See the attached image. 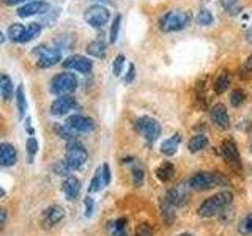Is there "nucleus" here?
<instances>
[{"instance_id": "43", "label": "nucleus", "mask_w": 252, "mask_h": 236, "mask_svg": "<svg viewBox=\"0 0 252 236\" xmlns=\"http://www.w3.org/2000/svg\"><path fill=\"white\" fill-rule=\"evenodd\" d=\"M224 8L228 13H236L238 11V5H236V0H222Z\"/></svg>"}, {"instance_id": "27", "label": "nucleus", "mask_w": 252, "mask_h": 236, "mask_svg": "<svg viewBox=\"0 0 252 236\" xmlns=\"http://www.w3.org/2000/svg\"><path fill=\"white\" fill-rule=\"evenodd\" d=\"M55 132L60 139H65L66 142L77 140V132L74 129H71L68 124H55Z\"/></svg>"}, {"instance_id": "45", "label": "nucleus", "mask_w": 252, "mask_h": 236, "mask_svg": "<svg viewBox=\"0 0 252 236\" xmlns=\"http://www.w3.org/2000/svg\"><path fill=\"white\" fill-rule=\"evenodd\" d=\"M134 73H136V68H134V65L131 63V65H129V69H128V74H126V77H125V82H126V84L132 82V79H134Z\"/></svg>"}, {"instance_id": "8", "label": "nucleus", "mask_w": 252, "mask_h": 236, "mask_svg": "<svg viewBox=\"0 0 252 236\" xmlns=\"http://www.w3.org/2000/svg\"><path fill=\"white\" fill-rule=\"evenodd\" d=\"M109 18H110V11L102 5H92L87 8L84 13L85 22L89 24V26L96 27V29L104 26V24L109 21Z\"/></svg>"}, {"instance_id": "34", "label": "nucleus", "mask_w": 252, "mask_h": 236, "mask_svg": "<svg viewBox=\"0 0 252 236\" xmlns=\"http://www.w3.org/2000/svg\"><path fill=\"white\" fill-rule=\"evenodd\" d=\"M102 187V178H101V167L94 172V177L92 178L90 181V186H89V194H93V192H98L99 189Z\"/></svg>"}, {"instance_id": "32", "label": "nucleus", "mask_w": 252, "mask_h": 236, "mask_svg": "<svg viewBox=\"0 0 252 236\" xmlns=\"http://www.w3.org/2000/svg\"><path fill=\"white\" fill-rule=\"evenodd\" d=\"M246 101V91L241 90V88H235L230 93V104L233 107H240L243 106V102Z\"/></svg>"}, {"instance_id": "2", "label": "nucleus", "mask_w": 252, "mask_h": 236, "mask_svg": "<svg viewBox=\"0 0 252 236\" xmlns=\"http://www.w3.org/2000/svg\"><path fill=\"white\" fill-rule=\"evenodd\" d=\"M192 16L189 11L185 10H173L164 13L159 18V29L164 33H172V31H180L183 30L189 22H191Z\"/></svg>"}, {"instance_id": "47", "label": "nucleus", "mask_w": 252, "mask_h": 236, "mask_svg": "<svg viewBox=\"0 0 252 236\" xmlns=\"http://www.w3.org/2000/svg\"><path fill=\"white\" fill-rule=\"evenodd\" d=\"M6 220V211L3 208H0V225H3Z\"/></svg>"}, {"instance_id": "30", "label": "nucleus", "mask_w": 252, "mask_h": 236, "mask_svg": "<svg viewBox=\"0 0 252 236\" xmlns=\"http://www.w3.org/2000/svg\"><path fill=\"white\" fill-rule=\"evenodd\" d=\"M131 178H132V184L134 187H140L144 184V179H145V172L140 165H134L131 169Z\"/></svg>"}, {"instance_id": "6", "label": "nucleus", "mask_w": 252, "mask_h": 236, "mask_svg": "<svg viewBox=\"0 0 252 236\" xmlns=\"http://www.w3.org/2000/svg\"><path fill=\"white\" fill-rule=\"evenodd\" d=\"M49 88L57 96H66L77 88V77L73 73H60L51 81Z\"/></svg>"}, {"instance_id": "42", "label": "nucleus", "mask_w": 252, "mask_h": 236, "mask_svg": "<svg viewBox=\"0 0 252 236\" xmlns=\"http://www.w3.org/2000/svg\"><path fill=\"white\" fill-rule=\"evenodd\" d=\"M84 203H85V216H87V217H90V216L93 214L94 202H93L92 197H87V199L84 200Z\"/></svg>"}, {"instance_id": "40", "label": "nucleus", "mask_w": 252, "mask_h": 236, "mask_svg": "<svg viewBox=\"0 0 252 236\" xmlns=\"http://www.w3.org/2000/svg\"><path fill=\"white\" fill-rule=\"evenodd\" d=\"M134 236H153V228L148 224H139Z\"/></svg>"}, {"instance_id": "17", "label": "nucleus", "mask_w": 252, "mask_h": 236, "mask_svg": "<svg viewBox=\"0 0 252 236\" xmlns=\"http://www.w3.org/2000/svg\"><path fill=\"white\" fill-rule=\"evenodd\" d=\"M18 161V151L13 144H8V142H3L0 144V165L2 167H11V165L16 164Z\"/></svg>"}, {"instance_id": "19", "label": "nucleus", "mask_w": 252, "mask_h": 236, "mask_svg": "<svg viewBox=\"0 0 252 236\" xmlns=\"http://www.w3.org/2000/svg\"><path fill=\"white\" fill-rule=\"evenodd\" d=\"M175 208L172 203H169L167 200H161V217H162V222L164 225H172L173 222H175L177 219V212H175Z\"/></svg>"}, {"instance_id": "33", "label": "nucleus", "mask_w": 252, "mask_h": 236, "mask_svg": "<svg viewBox=\"0 0 252 236\" xmlns=\"http://www.w3.org/2000/svg\"><path fill=\"white\" fill-rule=\"evenodd\" d=\"M238 232L243 236H252V214L246 216L241 220V224L238 225Z\"/></svg>"}, {"instance_id": "41", "label": "nucleus", "mask_w": 252, "mask_h": 236, "mask_svg": "<svg viewBox=\"0 0 252 236\" xmlns=\"http://www.w3.org/2000/svg\"><path fill=\"white\" fill-rule=\"evenodd\" d=\"M101 178H102V187L107 186L110 183V169H109V164H102V167H101Z\"/></svg>"}, {"instance_id": "26", "label": "nucleus", "mask_w": 252, "mask_h": 236, "mask_svg": "<svg viewBox=\"0 0 252 236\" xmlns=\"http://www.w3.org/2000/svg\"><path fill=\"white\" fill-rule=\"evenodd\" d=\"M0 94L3 101H10L13 98V81L6 74H0Z\"/></svg>"}, {"instance_id": "22", "label": "nucleus", "mask_w": 252, "mask_h": 236, "mask_svg": "<svg viewBox=\"0 0 252 236\" xmlns=\"http://www.w3.org/2000/svg\"><path fill=\"white\" fill-rule=\"evenodd\" d=\"M207 147H208V137L205 134H197V136H194L188 142V149L191 153H199Z\"/></svg>"}, {"instance_id": "51", "label": "nucleus", "mask_w": 252, "mask_h": 236, "mask_svg": "<svg viewBox=\"0 0 252 236\" xmlns=\"http://www.w3.org/2000/svg\"><path fill=\"white\" fill-rule=\"evenodd\" d=\"M178 236H194V235H191V233H181V235H178Z\"/></svg>"}, {"instance_id": "31", "label": "nucleus", "mask_w": 252, "mask_h": 236, "mask_svg": "<svg viewBox=\"0 0 252 236\" xmlns=\"http://www.w3.org/2000/svg\"><path fill=\"white\" fill-rule=\"evenodd\" d=\"M24 26H21V24H13V26L8 27V38L11 39L13 43H19L21 41V36L24 33Z\"/></svg>"}, {"instance_id": "52", "label": "nucleus", "mask_w": 252, "mask_h": 236, "mask_svg": "<svg viewBox=\"0 0 252 236\" xmlns=\"http://www.w3.org/2000/svg\"><path fill=\"white\" fill-rule=\"evenodd\" d=\"M251 151H252V142H251Z\"/></svg>"}, {"instance_id": "37", "label": "nucleus", "mask_w": 252, "mask_h": 236, "mask_svg": "<svg viewBox=\"0 0 252 236\" xmlns=\"http://www.w3.org/2000/svg\"><path fill=\"white\" fill-rule=\"evenodd\" d=\"M26 148H27V153H29V161L32 162V161H33L35 154L38 153V140L35 137H29Z\"/></svg>"}, {"instance_id": "29", "label": "nucleus", "mask_w": 252, "mask_h": 236, "mask_svg": "<svg viewBox=\"0 0 252 236\" xmlns=\"http://www.w3.org/2000/svg\"><path fill=\"white\" fill-rule=\"evenodd\" d=\"M228 85H230V77H228L227 71H222V73H220L218 76V79L215 81V91L218 94H222L224 91H227Z\"/></svg>"}, {"instance_id": "13", "label": "nucleus", "mask_w": 252, "mask_h": 236, "mask_svg": "<svg viewBox=\"0 0 252 236\" xmlns=\"http://www.w3.org/2000/svg\"><path fill=\"white\" fill-rule=\"evenodd\" d=\"M63 217H65V211H63V208L59 206V205H52V206L46 208L43 211L41 224L44 228H52L57 225Z\"/></svg>"}, {"instance_id": "35", "label": "nucleus", "mask_w": 252, "mask_h": 236, "mask_svg": "<svg viewBox=\"0 0 252 236\" xmlns=\"http://www.w3.org/2000/svg\"><path fill=\"white\" fill-rule=\"evenodd\" d=\"M197 22H199L200 26H210V24L215 22V18H213L210 10L203 8V10H200V13L197 14Z\"/></svg>"}, {"instance_id": "3", "label": "nucleus", "mask_w": 252, "mask_h": 236, "mask_svg": "<svg viewBox=\"0 0 252 236\" xmlns=\"http://www.w3.org/2000/svg\"><path fill=\"white\" fill-rule=\"evenodd\" d=\"M227 181L225 178L220 177V173H211V172H199L195 173L194 177H191L189 179V187L191 191H197V192H202V191H208V189L219 186V184H225Z\"/></svg>"}, {"instance_id": "25", "label": "nucleus", "mask_w": 252, "mask_h": 236, "mask_svg": "<svg viewBox=\"0 0 252 236\" xmlns=\"http://www.w3.org/2000/svg\"><path fill=\"white\" fill-rule=\"evenodd\" d=\"M87 54L92 55V57L102 59L106 55V43L101 41V39H94V41L87 44Z\"/></svg>"}, {"instance_id": "5", "label": "nucleus", "mask_w": 252, "mask_h": 236, "mask_svg": "<svg viewBox=\"0 0 252 236\" xmlns=\"http://www.w3.org/2000/svg\"><path fill=\"white\" fill-rule=\"evenodd\" d=\"M89 159V153L79 140H71L66 144L65 162L69 165L71 170H77L84 167V164Z\"/></svg>"}, {"instance_id": "28", "label": "nucleus", "mask_w": 252, "mask_h": 236, "mask_svg": "<svg viewBox=\"0 0 252 236\" xmlns=\"http://www.w3.org/2000/svg\"><path fill=\"white\" fill-rule=\"evenodd\" d=\"M16 104H18V112H19V118L22 120L24 115H26L27 110V101H26V93H24V87L18 85L16 88Z\"/></svg>"}, {"instance_id": "20", "label": "nucleus", "mask_w": 252, "mask_h": 236, "mask_svg": "<svg viewBox=\"0 0 252 236\" xmlns=\"http://www.w3.org/2000/svg\"><path fill=\"white\" fill-rule=\"evenodd\" d=\"M180 142H181V134L177 132V134H173V136L167 140H164L162 142V145H161V153L164 156H173L177 153V149L180 147Z\"/></svg>"}, {"instance_id": "50", "label": "nucleus", "mask_w": 252, "mask_h": 236, "mask_svg": "<svg viewBox=\"0 0 252 236\" xmlns=\"http://www.w3.org/2000/svg\"><path fill=\"white\" fill-rule=\"evenodd\" d=\"M5 41V35L2 33V30H0V44H2Z\"/></svg>"}, {"instance_id": "46", "label": "nucleus", "mask_w": 252, "mask_h": 236, "mask_svg": "<svg viewBox=\"0 0 252 236\" xmlns=\"http://www.w3.org/2000/svg\"><path fill=\"white\" fill-rule=\"evenodd\" d=\"M22 2H32V0H3V3H5V5H10V6L18 5V3H22Z\"/></svg>"}, {"instance_id": "18", "label": "nucleus", "mask_w": 252, "mask_h": 236, "mask_svg": "<svg viewBox=\"0 0 252 236\" xmlns=\"http://www.w3.org/2000/svg\"><path fill=\"white\" fill-rule=\"evenodd\" d=\"M62 189L68 200H74V199H77L79 192H81V181H79L76 177H68L65 181H63Z\"/></svg>"}, {"instance_id": "9", "label": "nucleus", "mask_w": 252, "mask_h": 236, "mask_svg": "<svg viewBox=\"0 0 252 236\" xmlns=\"http://www.w3.org/2000/svg\"><path fill=\"white\" fill-rule=\"evenodd\" d=\"M33 54H38V61L36 65L39 68H51L62 60V55L59 49H54V47H47L44 44L36 46V49Z\"/></svg>"}, {"instance_id": "11", "label": "nucleus", "mask_w": 252, "mask_h": 236, "mask_svg": "<svg viewBox=\"0 0 252 236\" xmlns=\"http://www.w3.org/2000/svg\"><path fill=\"white\" fill-rule=\"evenodd\" d=\"M63 68L65 69H74L77 73L89 74L93 69V61L84 55H69L66 60H63Z\"/></svg>"}, {"instance_id": "49", "label": "nucleus", "mask_w": 252, "mask_h": 236, "mask_svg": "<svg viewBox=\"0 0 252 236\" xmlns=\"http://www.w3.org/2000/svg\"><path fill=\"white\" fill-rule=\"evenodd\" d=\"M5 194H6V192H5V189H3V187H0V199H3Z\"/></svg>"}, {"instance_id": "21", "label": "nucleus", "mask_w": 252, "mask_h": 236, "mask_svg": "<svg viewBox=\"0 0 252 236\" xmlns=\"http://www.w3.org/2000/svg\"><path fill=\"white\" fill-rule=\"evenodd\" d=\"M155 173H156V177H158V179L161 181V183H169V181L175 177V167H173L172 162L165 161L156 169Z\"/></svg>"}, {"instance_id": "4", "label": "nucleus", "mask_w": 252, "mask_h": 236, "mask_svg": "<svg viewBox=\"0 0 252 236\" xmlns=\"http://www.w3.org/2000/svg\"><path fill=\"white\" fill-rule=\"evenodd\" d=\"M134 128L140 134L142 137L147 140L148 145H152L155 140H158V137L161 136V124L158 120L152 117H139L136 121H134Z\"/></svg>"}, {"instance_id": "48", "label": "nucleus", "mask_w": 252, "mask_h": 236, "mask_svg": "<svg viewBox=\"0 0 252 236\" xmlns=\"http://www.w3.org/2000/svg\"><path fill=\"white\" fill-rule=\"evenodd\" d=\"M248 41H249V43H252V29L248 31Z\"/></svg>"}, {"instance_id": "39", "label": "nucleus", "mask_w": 252, "mask_h": 236, "mask_svg": "<svg viewBox=\"0 0 252 236\" xmlns=\"http://www.w3.org/2000/svg\"><path fill=\"white\" fill-rule=\"evenodd\" d=\"M123 65H125V55L123 54L117 55V59L114 60V65H112L114 76H120L123 73Z\"/></svg>"}, {"instance_id": "38", "label": "nucleus", "mask_w": 252, "mask_h": 236, "mask_svg": "<svg viewBox=\"0 0 252 236\" xmlns=\"http://www.w3.org/2000/svg\"><path fill=\"white\" fill-rule=\"evenodd\" d=\"M52 169H54V172L57 173V175H62V177H66V175H69V165L65 162V161H57L54 165H52Z\"/></svg>"}, {"instance_id": "24", "label": "nucleus", "mask_w": 252, "mask_h": 236, "mask_svg": "<svg viewBox=\"0 0 252 236\" xmlns=\"http://www.w3.org/2000/svg\"><path fill=\"white\" fill-rule=\"evenodd\" d=\"M39 31H41V24H38V22H32L29 24V26L24 29V33L21 36V44H26V43H30L32 39L36 38L39 35Z\"/></svg>"}, {"instance_id": "36", "label": "nucleus", "mask_w": 252, "mask_h": 236, "mask_svg": "<svg viewBox=\"0 0 252 236\" xmlns=\"http://www.w3.org/2000/svg\"><path fill=\"white\" fill-rule=\"evenodd\" d=\"M120 22H122V16L117 14L114 22H112V27H110V35H109V41L112 43V44L117 41V38H118V31H120Z\"/></svg>"}, {"instance_id": "12", "label": "nucleus", "mask_w": 252, "mask_h": 236, "mask_svg": "<svg viewBox=\"0 0 252 236\" xmlns=\"http://www.w3.org/2000/svg\"><path fill=\"white\" fill-rule=\"evenodd\" d=\"M77 109V101L71 96V94H66V96H59L52 102L51 106V114L55 117H62V115H66L71 110Z\"/></svg>"}, {"instance_id": "23", "label": "nucleus", "mask_w": 252, "mask_h": 236, "mask_svg": "<svg viewBox=\"0 0 252 236\" xmlns=\"http://www.w3.org/2000/svg\"><path fill=\"white\" fill-rule=\"evenodd\" d=\"M107 232H109V236H128V233H126V219L120 217L117 220H112V222H109Z\"/></svg>"}, {"instance_id": "16", "label": "nucleus", "mask_w": 252, "mask_h": 236, "mask_svg": "<svg viewBox=\"0 0 252 236\" xmlns=\"http://www.w3.org/2000/svg\"><path fill=\"white\" fill-rule=\"evenodd\" d=\"M66 124L69 126L71 129H74L77 134L79 132H90L94 128V121L89 117H84V115H79L74 114L66 118Z\"/></svg>"}, {"instance_id": "7", "label": "nucleus", "mask_w": 252, "mask_h": 236, "mask_svg": "<svg viewBox=\"0 0 252 236\" xmlns=\"http://www.w3.org/2000/svg\"><path fill=\"white\" fill-rule=\"evenodd\" d=\"M220 153H222V157L228 167L236 173H241V170H243L241 156H240L238 148H236V144L232 139H227L222 142V145H220Z\"/></svg>"}, {"instance_id": "44", "label": "nucleus", "mask_w": 252, "mask_h": 236, "mask_svg": "<svg viewBox=\"0 0 252 236\" xmlns=\"http://www.w3.org/2000/svg\"><path fill=\"white\" fill-rule=\"evenodd\" d=\"M243 71H244V73H246V74H252V55H249V57H248V60L246 61H244V65H243Z\"/></svg>"}, {"instance_id": "15", "label": "nucleus", "mask_w": 252, "mask_h": 236, "mask_svg": "<svg viewBox=\"0 0 252 236\" xmlns=\"http://www.w3.org/2000/svg\"><path fill=\"white\" fill-rule=\"evenodd\" d=\"M47 10H49V3L44 0H32V2H27L26 5L18 8V16L19 18H30L33 14L46 13Z\"/></svg>"}, {"instance_id": "10", "label": "nucleus", "mask_w": 252, "mask_h": 236, "mask_svg": "<svg viewBox=\"0 0 252 236\" xmlns=\"http://www.w3.org/2000/svg\"><path fill=\"white\" fill-rule=\"evenodd\" d=\"M189 191H191V187L189 184H177L175 187L169 189L165 195L162 197L164 200H167L169 203H172L173 206H181V205H185L188 202V197H189Z\"/></svg>"}, {"instance_id": "1", "label": "nucleus", "mask_w": 252, "mask_h": 236, "mask_svg": "<svg viewBox=\"0 0 252 236\" xmlns=\"http://www.w3.org/2000/svg\"><path fill=\"white\" fill-rule=\"evenodd\" d=\"M232 199H233L232 192H228V191L219 192L216 195L210 197V199H207L205 202H202L199 209H197V214L200 217H207V219L215 217V216L220 214V212L232 203Z\"/></svg>"}, {"instance_id": "14", "label": "nucleus", "mask_w": 252, "mask_h": 236, "mask_svg": "<svg viewBox=\"0 0 252 236\" xmlns=\"http://www.w3.org/2000/svg\"><path fill=\"white\" fill-rule=\"evenodd\" d=\"M210 118L211 121L218 126L219 129H228L230 128V118H228V112L224 104H215L210 110Z\"/></svg>"}]
</instances>
